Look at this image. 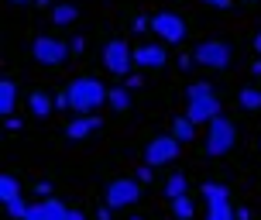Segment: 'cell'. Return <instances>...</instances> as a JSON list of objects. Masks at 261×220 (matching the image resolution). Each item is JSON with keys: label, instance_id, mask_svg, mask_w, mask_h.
Returning <instances> with one entry per match:
<instances>
[{"label": "cell", "instance_id": "1", "mask_svg": "<svg viewBox=\"0 0 261 220\" xmlns=\"http://www.w3.org/2000/svg\"><path fill=\"white\" fill-rule=\"evenodd\" d=\"M65 96H69V110L90 114V110H96V107L107 104L110 90H107L100 79H93V76H76V79L65 83Z\"/></svg>", "mask_w": 261, "mask_h": 220}, {"label": "cell", "instance_id": "2", "mask_svg": "<svg viewBox=\"0 0 261 220\" xmlns=\"http://www.w3.org/2000/svg\"><path fill=\"white\" fill-rule=\"evenodd\" d=\"M220 110H223V104L210 83H203V79L189 83V90H186V117L193 124H210L213 117H220Z\"/></svg>", "mask_w": 261, "mask_h": 220}, {"label": "cell", "instance_id": "3", "mask_svg": "<svg viewBox=\"0 0 261 220\" xmlns=\"http://www.w3.org/2000/svg\"><path fill=\"white\" fill-rule=\"evenodd\" d=\"M107 207L110 210H130L141 200V179H130V176H117V179L107 182Z\"/></svg>", "mask_w": 261, "mask_h": 220}, {"label": "cell", "instance_id": "4", "mask_svg": "<svg viewBox=\"0 0 261 220\" xmlns=\"http://www.w3.org/2000/svg\"><path fill=\"white\" fill-rule=\"evenodd\" d=\"M237 144V124L230 117H213L206 124V152L210 155H227Z\"/></svg>", "mask_w": 261, "mask_h": 220}, {"label": "cell", "instance_id": "5", "mask_svg": "<svg viewBox=\"0 0 261 220\" xmlns=\"http://www.w3.org/2000/svg\"><path fill=\"white\" fill-rule=\"evenodd\" d=\"M193 59L199 65H206V69H227L234 62V48H230V41H223V38H206L193 48Z\"/></svg>", "mask_w": 261, "mask_h": 220}, {"label": "cell", "instance_id": "6", "mask_svg": "<svg viewBox=\"0 0 261 220\" xmlns=\"http://www.w3.org/2000/svg\"><path fill=\"white\" fill-rule=\"evenodd\" d=\"M151 31H155L162 41H169V45H179V41H186V35H189L186 21L175 11H158V14H151Z\"/></svg>", "mask_w": 261, "mask_h": 220}, {"label": "cell", "instance_id": "7", "mask_svg": "<svg viewBox=\"0 0 261 220\" xmlns=\"http://www.w3.org/2000/svg\"><path fill=\"white\" fill-rule=\"evenodd\" d=\"M31 55H35L41 65H48V69H59V65H62L72 52H69V41L41 35V38H35V48H31Z\"/></svg>", "mask_w": 261, "mask_h": 220}, {"label": "cell", "instance_id": "8", "mask_svg": "<svg viewBox=\"0 0 261 220\" xmlns=\"http://www.w3.org/2000/svg\"><path fill=\"white\" fill-rule=\"evenodd\" d=\"M175 155H179V138L175 134H158L144 148V165H151V168L169 165V162H175Z\"/></svg>", "mask_w": 261, "mask_h": 220}, {"label": "cell", "instance_id": "9", "mask_svg": "<svg viewBox=\"0 0 261 220\" xmlns=\"http://www.w3.org/2000/svg\"><path fill=\"white\" fill-rule=\"evenodd\" d=\"M103 65L114 72V76H127L130 65H134V48H130L124 38L107 41V48H103Z\"/></svg>", "mask_w": 261, "mask_h": 220}, {"label": "cell", "instance_id": "10", "mask_svg": "<svg viewBox=\"0 0 261 220\" xmlns=\"http://www.w3.org/2000/svg\"><path fill=\"white\" fill-rule=\"evenodd\" d=\"M24 220H69V207H65L62 200L48 196V200H41V203H35V207L28 210Z\"/></svg>", "mask_w": 261, "mask_h": 220}, {"label": "cell", "instance_id": "11", "mask_svg": "<svg viewBox=\"0 0 261 220\" xmlns=\"http://www.w3.org/2000/svg\"><path fill=\"white\" fill-rule=\"evenodd\" d=\"M165 62H169V52L162 45H138L134 48V65H141V69H165Z\"/></svg>", "mask_w": 261, "mask_h": 220}, {"label": "cell", "instance_id": "12", "mask_svg": "<svg viewBox=\"0 0 261 220\" xmlns=\"http://www.w3.org/2000/svg\"><path fill=\"white\" fill-rule=\"evenodd\" d=\"M100 128V117H93V114H76L69 124H65V134L72 138V141H86L93 131Z\"/></svg>", "mask_w": 261, "mask_h": 220}, {"label": "cell", "instance_id": "13", "mask_svg": "<svg viewBox=\"0 0 261 220\" xmlns=\"http://www.w3.org/2000/svg\"><path fill=\"white\" fill-rule=\"evenodd\" d=\"M52 107H55V100L45 90H31V93H28V110H31L35 117H48V114H52Z\"/></svg>", "mask_w": 261, "mask_h": 220}, {"label": "cell", "instance_id": "14", "mask_svg": "<svg viewBox=\"0 0 261 220\" xmlns=\"http://www.w3.org/2000/svg\"><path fill=\"white\" fill-rule=\"evenodd\" d=\"M14 107H17V86H14V79H4L0 83V114L14 117Z\"/></svg>", "mask_w": 261, "mask_h": 220}, {"label": "cell", "instance_id": "15", "mask_svg": "<svg viewBox=\"0 0 261 220\" xmlns=\"http://www.w3.org/2000/svg\"><path fill=\"white\" fill-rule=\"evenodd\" d=\"M107 104L114 107L117 114H127V110H130V86H127V83H120V86H110V96H107Z\"/></svg>", "mask_w": 261, "mask_h": 220}, {"label": "cell", "instance_id": "16", "mask_svg": "<svg viewBox=\"0 0 261 220\" xmlns=\"http://www.w3.org/2000/svg\"><path fill=\"white\" fill-rule=\"evenodd\" d=\"M237 107L241 110H261V86H244V90L237 93Z\"/></svg>", "mask_w": 261, "mask_h": 220}, {"label": "cell", "instance_id": "17", "mask_svg": "<svg viewBox=\"0 0 261 220\" xmlns=\"http://www.w3.org/2000/svg\"><path fill=\"white\" fill-rule=\"evenodd\" d=\"M52 21L59 28H62V25H76V21H79V7H76V4H55V7H52Z\"/></svg>", "mask_w": 261, "mask_h": 220}, {"label": "cell", "instance_id": "18", "mask_svg": "<svg viewBox=\"0 0 261 220\" xmlns=\"http://www.w3.org/2000/svg\"><path fill=\"white\" fill-rule=\"evenodd\" d=\"M172 134L179 138V144H189L196 138V124L189 117H175V120H172Z\"/></svg>", "mask_w": 261, "mask_h": 220}, {"label": "cell", "instance_id": "19", "mask_svg": "<svg viewBox=\"0 0 261 220\" xmlns=\"http://www.w3.org/2000/svg\"><path fill=\"white\" fill-rule=\"evenodd\" d=\"M172 203V213H175V220H193L196 213V203H193V196L186 193V196H175V200H169Z\"/></svg>", "mask_w": 261, "mask_h": 220}, {"label": "cell", "instance_id": "20", "mask_svg": "<svg viewBox=\"0 0 261 220\" xmlns=\"http://www.w3.org/2000/svg\"><path fill=\"white\" fill-rule=\"evenodd\" d=\"M0 200H4V207L14 203V200H21V182L14 179V176H4L0 179Z\"/></svg>", "mask_w": 261, "mask_h": 220}, {"label": "cell", "instance_id": "21", "mask_svg": "<svg viewBox=\"0 0 261 220\" xmlns=\"http://www.w3.org/2000/svg\"><path fill=\"white\" fill-rule=\"evenodd\" d=\"M165 196L175 200V196H186V172H172L165 179Z\"/></svg>", "mask_w": 261, "mask_h": 220}, {"label": "cell", "instance_id": "22", "mask_svg": "<svg viewBox=\"0 0 261 220\" xmlns=\"http://www.w3.org/2000/svg\"><path fill=\"white\" fill-rule=\"evenodd\" d=\"M199 193L206 196V203H217V200H230V189L223 186V182H203V189Z\"/></svg>", "mask_w": 261, "mask_h": 220}, {"label": "cell", "instance_id": "23", "mask_svg": "<svg viewBox=\"0 0 261 220\" xmlns=\"http://www.w3.org/2000/svg\"><path fill=\"white\" fill-rule=\"evenodd\" d=\"M28 210H31V207H28L24 200H14V203H7V217H11V220H24Z\"/></svg>", "mask_w": 261, "mask_h": 220}, {"label": "cell", "instance_id": "24", "mask_svg": "<svg viewBox=\"0 0 261 220\" xmlns=\"http://www.w3.org/2000/svg\"><path fill=\"white\" fill-rule=\"evenodd\" d=\"M83 48H86V38H83V35H76V38L69 41V52H72V59H79V55H83Z\"/></svg>", "mask_w": 261, "mask_h": 220}, {"label": "cell", "instance_id": "25", "mask_svg": "<svg viewBox=\"0 0 261 220\" xmlns=\"http://www.w3.org/2000/svg\"><path fill=\"white\" fill-rule=\"evenodd\" d=\"M69 220H86V213H83L79 207H72V210H69Z\"/></svg>", "mask_w": 261, "mask_h": 220}, {"label": "cell", "instance_id": "26", "mask_svg": "<svg viewBox=\"0 0 261 220\" xmlns=\"http://www.w3.org/2000/svg\"><path fill=\"white\" fill-rule=\"evenodd\" d=\"M210 7H220V11H227V7H230V0H206Z\"/></svg>", "mask_w": 261, "mask_h": 220}, {"label": "cell", "instance_id": "27", "mask_svg": "<svg viewBox=\"0 0 261 220\" xmlns=\"http://www.w3.org/2000/svg\"><path fill=\"white\" fill-rule=\"evenodd\" d=\"M138 179H151V165H141V168H138Z\"/></svg>", "mask_w": 261, "mask_h": 220}, {"label": "cell", "instance_id": "28", "mask_svg": "<svg viewBox=\"0 0 261 220\" xmlns=\"http://www.w3.org/2000/svg\"><path fill=\"white\" fill-rule=\"evenodd\" d=\"M7 131H21V120L17 117H7Z\"/></svg>", "mask_w": 261, "mask_h": 220}, {"label": "cell", "instance_id": "29", "mask_svg": "<svg viewBox=\"0 0 261 220\" xmlns=\"http://www.w3.org/2000/svg\"><path fill=\"white\" fill-rule=\"evenodd\" d=\"M96 220H110V207H100V213H96Z\"/></svg>", "mask_w": 261, "mask_h": 220}, {"label": "cell", "instance_id": "30", "mask_svg": "<svg viewBox=\"0 0 261 220\" xmlns=\"http://www.w3.org/2000/svg\"><path fill=\"white\" fill-rule=\"evenodd\" d=\"M254 52L261 55V31H258V35H254Z\"/></svg>", "mask_w": 261, "mask_h": 220}, {"label": "cell", "instance_id": "31", "mask_svg": "<svg viewBox=\"0 0 261 220\" xmlns=\"http://www.w3.org/2000/svg\"><path fill=\"white\" fill-rule=\"evenodd\" d=\"M35 4H38V7H48V4H52V0H35Z\"/></svg>", "mask_w": 261, "mask_h": 220}, {"label": "cell", "instance_id": "32", "mask_svg": "<svg viewBox=\"0 0 261 220\" xmlns=\"http://www.w3.org/2000/svg\"><path fill=\"white\" fill-rule=\"evenodd\" d=\"M11 4H35V0H11Z\"/></svg>", "mask_w": 261, "mask_h": 220}, {"label": "cell", "instance_id": "33", "mask_svg": "<svg viewBox=\"0 0 261 220\" xmlns=\"http://www.w3.org/2000/svg\"><path fill=\"white\" fill-rule=\"evenodd\" d=\"M130 220H144V217H130Z\"/></svg>", "mask_w": 261, "mask_h": 220}, {"label": "cell", "instance_id": "34", "mask_svg": "<svg viewBox=\"0 0 261 220\" xmlns=\"http://www.w3.org/2000/svg\"><path fill=\"white\" fill-rule=\"evenodd\" d=\"M251 4H254V0H251Z\"/></svg>", "mask_w": 261, "mask_h": 220}, {"label": "cell", "instance_id": "35", "mask_svg": "<svg viewBox=\"0 0 261 220\" xmlns=\"http://www.w3.org/2000/svg\"><path fill=\"white\" fill-rule=\"evenodd\" d=\"M234 220H237V217H234Z\"/></svg>", "mask_w": 261, "mask_h": 220}]
</instances>
